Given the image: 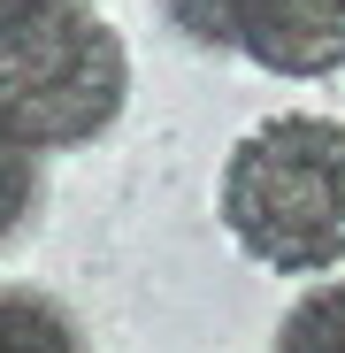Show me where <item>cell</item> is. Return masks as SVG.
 <instances>
[{
    "label": "cell",
    "instance_id": "7",
    "mask_svg": "<svg viewBox=\"0 0 345 353\" xmlns=\"http://www.w3.org/2000/svg\"><path fill=\"white\" fill-rule=\"evenodd\" d=\"M39 8H54V0H0V31L23 23V16H39Z\"/></svg>",
    "mask_w": 345,
    "mask_h": 353
},
{
    "label": "cell",
    "instance_id": "4",
    "mask_svg": "<svg viewBox=\"0 0 345 353\" xmlns=\"http://www.w3.org/2000/svg\"><path fill=\"white\" fill-rule=\"evenodd\" d=\"M0 353H85V330L62 300L31 284H0Z\"/></svg>",
    "mask_w": 345,
    "mask_h": 353
},
{
    "label": "cell",
    "instance_id": "5",
    "mask_svg": "<svg viewBox=\"0 0 345 353\" xmlns=\"http://www.w3.org/2000/svg\"><path fill=\"white\" fill-rule=\"evenodd\" d=\"M276 353H345V276L307 284L276 323Z\"/></svg>",
    "mask_w": 345,
    "mask_h": 353
},
{
    "label": "cell",
    "instance_id": "1",
    "mask_svg": "<svg viewBox=\"0 0 345 353\" xmlns=\"http://www.w3.org/2000/svg\"><path fill=\"white\" fill-rule=\"evenodd\" d=\"M215 215L253 269L322 284L345 269V115L276 108L230 139Z\"/></svg>",
    "mask_w": 345,
    "mask_h": 353
},
{
    "label": "cell",
    "instance_id": "6",
    "mask_svg": "<svg viewBox=\"0 0 345 353\" xmlns=\"http://www.w3.org/2000/svg\"><path fill=\"white\" fill-rule=\"evenodd\" d=\"M39 200H46V176H39V154H23V146H16L8 131H0V246H16L23 230H31Z\"/></svg>",
    "mask_w": 345,
    "mask_h": 353
},
{
    "label": "cell",
    "instance_id": "2",
    "mask_svg": "<svg viewBox=\"0 0 345 353\" xmlns=\"http://www.w3.org/2000/svg\"><path fill=\"white\" fill-rule=\"evenodd\" d=\"M131 108V46L92 0H54L0 31V131L23 154H85Z\"/></svg>",
    "mask_w": 345,
    "mask_h": 353
},
{
    "label": "cell",
    "instance_id": "3",
    "mask_svg": "<svg viewBox=\"0 0 345 353\" xmlns=\"http://www.w3.org/2000/svg\"><path fill=\"white\" fill-rule=\"evenodd\" d=\"M169 23L215 54H246L269 77H337L345 70V0H161Z\"/></svg>",
    "mask_w": 345,
    "mask_h": 353
}]
</instances>
